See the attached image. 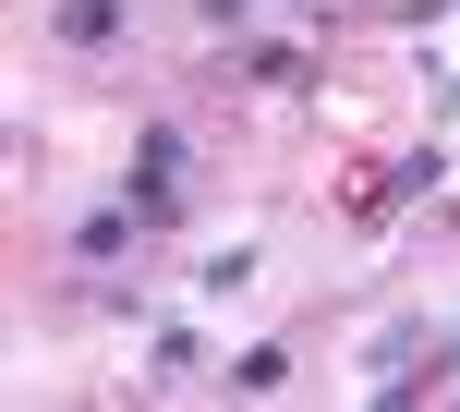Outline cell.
<instances>
[{"label": "cell", "instance_id": "cell-4", "mask_svg": "<svg viewBox=\"0 0 460 412\" xmlns=\"http://www.w3.org/2000/svg\"><path fill=\"white\" fill-rule=\"evenodd\" d=\"M279 376H291V352H279V340H254V352H243V364H230V389H243V400H267V389H279Z\"/></svg>", "mask_w": 460, "mask_h": 412}, {"label": "cell", "instance_id": "cell-3", "mask_svg": "<svg viewBox=\"0 0 460 412\" xmlns=\"http://www.w3.org/2000/svg\"><path fill=\"white\" fill-rule=\"evenodd\" d=\"M121 24H134V0H61V13H49V37H61V49H110Z\"/></svg>", "mask_w": 460, "mask_h": 412}, {"label": "cell", "instance_id": "cell-2", "mask_svg": "<svg viewBox=\"0 0 460 412\" xmlns=\"http://www.w3.org/2000/svg\"><path fill=\"white\" fill-rule=\"evenodd\" d=\"M134 230H146V206H134V194L85 206V219H73V267H121V255H134Z\"/></svg>", "mask_w": 460, "mask_h": 412}, {"label": "cell", "instance_id": "cell-5", "mask_svg": "<svg viewBox=\"0 0 460 412\" xmlns=\"http://www.w3.org/2000/svg\"><path fill=\"white\" fill-rule=\"evenodd\" d=\"M194 13H207V24H243V13H254V0H194Z\"/></svg>", "mask_w": 460, "mask_h": 412}, {"label": "cell", "instance_id": "cell-1", "mask_svg": "<svg viewBox=\"0 0 460 412\" xmlns=\"http://www.w3.org/2000/svg\"><path fill=\"white\" fill-rule=\"evenodd\" d=\"M182 170H194L182 121H146V134H134V183H121V194L146 206V230H158V219H182Z\"/></svg>", "mask_w": 460, "mask_h": 412}]
</instances>
